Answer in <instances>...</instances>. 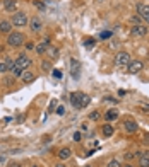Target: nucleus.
<instances>
[{
    "label": "nucleus",
    "instance_id": "27",
    "mask_svg": "<svg viewBox=\"0 0 149 167\" xmlns=\"http://www.w3.org/2000/svg\"><path fill=\"white\" fill-rule=\"evenodd\" d=\"M100 113H98V111H93L91 113V114H89V118H91V120H100Z\"/></svg>",
    "mask_w": 149,
    "mask_h": 167
},
{
    "label": "nucleus",
    "instance_id": "4",
    "mask_svg": "<svg viewBox=\"0 0 149 167\" xmlns=\"http://www.w3.org/2000/svg\"><path fill=\"white\" fill-rule=\"evenodd\" d=\"M12 24L16 27H24L27 26V16L24 12H14L12 16Z\"/></svg>",
    "mask_w": 149,
    "mask_h": 167
},
{
    "label": "nucleus",
    "instance_id": "24",
    "mask_svg": "<svg viewBox=\"0 0 149 167\" xmlns=\"http://www.w3.org/2000/svg\"><path fill=\"white\" fill-rule=\"evenodd\" d=\"M139 154L140 152H127V154H125V158L130 160V158H134V157H139Z\"/></svg>",
    "mask_w": 149,
    "mask_h": 167
},
{
    "label": "nucleus",
    "instance_id": "37",
    "mask_svg": "<svg viewBox=\"0 0 149 167\" xmlns=\"http://www.w3.org/2000/svg\"><path fill=\"white\" fill-rule=\"evenodd\" d=\"M125 167H134V165H125Z\"/></svg>",
    "mask_w": 149,
    "mask_h": 167
},
{
    "label": "nucleus",
    "instance_id": "2",
    "mask_svg": "<svg viewBox=\"0 0 149 167\" xmlns=\"http://www.w3.org/2000/svg\"><path fill=\"white\" fill-rule=\"evenodd\" d=\"M130 61H132V58L127 51H118L117 56H115V63H117V67H120V68H127Z\"/></svg>",
    "mask_w": 149,
    "mask_h": 167
},
{
    "label": "nucleus",
    "instance_id": "10",
    "mask_svg": "<svg viewBox=\"0 0 149 167\" xmlns=\"http://www.w3.org/2000/svg\"><path fill=\"white\" fill-rule=\"evenodd\" d=\"M29 27H31V31H33V33H40L41 27H43V22H41L40 17H33L29 21Z\"/></svg>",
    "mask_w": 149,
    "mask_h": 167
},
{
    "label": "nucleus",
    "instance_id": "31",
    "mask_svg": "<svg viewBox=\"0 0 149 167\" xmlns=\"http://www.w3.org/2000/svg\"><path fill=\"white\" fill-rule=\"evenodd\" d=\"M130 21H132V24H140V21H142V19H140V16H137V17H132Z\"/></svg>",
    "mask_w": 149,
    "mask_h": 167
},
{
    "label": "nucleus",
    "instance_id": "3",
    "mask_svg": "<svg viewBox=\"0 0 149 167\" xmlns=\"http://www.w3.org/2000/svg\"><path fill=\"white\" fill-rule=\"evenodd\" d=\"M7 43H9V46L17 48V46H21V44L26 43V38H24L22 33H10L9 38H7Z\"/></svg>",
    "mask_w": 149,
    "mask_h": 167
},
{
    "label": "nucleus",
    "instance_id": "33",
    "mask_svg": "<svg viewBox=\"0 0 149 167\" xmlns=\"http://www.w3.org/2000/svg\"><path fill=\"white\" fill-rule=\"evenodd\" d=\"M33 48H35V44H33V43H26V50H33Z\"/></svg>",
    "mask_w": 149,
    "mask_h": 167
},
{
    "label": "nucleus",
    "instance_id": "22",
    "mask_svg": "<svg viewBox=\"0 0 149 167\" xmlns=\"http://www.w3.org/2000/svg\"><path fill=\"white\" fill-rule=\"evenodd\" d=\"M94 44H96V39H93V38H86V39H84V46L88 48V50H91Z\"/></svg>",
    "mask_w": 149,
    "mask_h": 167
},
{
    "label": "nucleus",
    "instance_id": "26",
    "mask_svg": "<svg viewBox=\"0 0 149 167\" xmlns=\"http://www.w3.org/2000/svg\"><path fill=\"white\" fill-rule=\"evenodd\" d=\"M111 34H113L111 31H103V33L100 34V38H101V39H106V38H111Z\"/></svg>",
    "mask_w": 149,
    "mask_h": 167
},
{
    "label": "nucleus",
    "instance_id": "15",
    "mask_svg": "<svg viewBox=\"0 0 149 167\" xmlns=\"http://www.w3.org/2000/svg\"><path fill=\"white\" fill-rule=\"evenodd\" d=\"M139 167H149V154H139Z\"/></svg>",
    "mask_w": 149,
    "mask_h": 167
},
{
    "label": "nucleus",
    "instance_id": "7",
    "mask_svg": "<svg viewBox=\"0 0 149 167\" xmlns=\"http://www.w3.org/2000/svg\"><path fill=\"white\" fill-rule=\"evenodd\" d=\"M142 68H144V63H142L140 60L130 61V63H129V67H127L129 73H132V75H137L139 72H142Z\"/></svg>",
    "mask_w": 149,
    "mask_h": 167
},
{
    "label": "nucleus",
    "instance_id": "9",
    "mask_svg": "<svg viewBox=\"0 0 149 167\" xmlns=\"http://www.w3.org/2000/svg\"><path fill=\"white\" fill-rule=\"evenodd\" d=\"M137 12H139L140 19L146 21L149 24V5H144V4H137Z\"/></svg>",
    "mask_w": 149,
    "mask_h": 167
},
{
    "label": "nucleus",
    "instance_id": "11",
    "mask_svg": "<svg viewBox=\"0 0 149 167\" xmlns=\"http://www.w3.org/2000/svg\"><path fill=\"white\" fill-rule=\"evenodd\" d=\"M137 128H139V124H137L134 120H127L125 123H123V130H125L127 133H136Z\"/></svg>",
    "mask_w": 149,
    "mask_h": 167
},
{
    "label": "nucleus",
    "instance_id": "19",
    "mask_svg": "<svg viewBox=\"0 0 149 167\" xmlns=\"http://www.w3.org/2000/svg\"><path fill=\"white\" fill-rule=\"evenodd\" d=\"M70 155H72V150L70 148H62L60 152H58V158H60V160H67Z\"/></svg>",
    "mask_w": 149,
    "mask_h": 167
},
{
    "label": "nucleus",
    "instance_id": "32",
    "mask_svg": "<svg viewBox=\"0 0 149 167\" xmlns=\"http://www.w3.org/2000/svg\"><path fill=\"white\" fill-rule=\"evenodd\" d=\"M105 101H106V103H113V104H117V103H118L117 99H110V97H105Z\"/></svg>",
    "mask_w": 149,
    "mask_h": 167
},
{
    "label": "nucleus",
    "instance_id": "30",
    "mask_svg": "<svg viewBox=\"0 0 149 167\" xmlns=\"http://www.w3.org/2000/svg\"><path fill=\"white\" fill-rule=\"evenodd\" d=\"M35 5L38 7V9H41V10L45 9V4H43V2H40V0H35Z\"/></svg>",
    "mask_w": 149,
    "mask_h": 167
},
{
    "label": "nucleus",
    "instance_id": "6",
    "mask_svg": "<svg viewBox=\"0 0 149 167\" xmlns=\"http://www.w3.org/2000/svg\"><path fill=\"white\" fill-rule=\"evenodd\" d=\"M81 70H82V63H81L79 60L72 58V60H70V75H72L75 80L81 77Z\"/></svg>",
    "mask_w": 149,
    "mask_h": 167
},
{
    "label": "nucleus",
    "instance_id": "8",
    "mask_svg": "<svg viewBox=\"0 0 149 167\" xmlns=\"http://www.w3.org/2000/svg\"><path fill=\"white\" fill-rule=\"evenodd\" d=\"M14 65H16V67H19L21 70H27L31 67V60L27 58L26 55H19L17 60L14 61Z\"/></svg>",
    "mask_w": 149,
    "mask_h": 167
},
{
    "label": "nucleus",
    "instance_id": "29",
    "mask_svg": "<svg viewBox=\"0 0 149 167\" xmlns=\"http://www.w3.org/2000/svg\"><path fill=\"white\" fill-rule=\"evenodd\" d=\"M74 140H75V141H81V140H82V135H81V131H75V133H74Z\"/></svg>",
    "mask_w": 149,
    "mask_h": 167
},
{
    "label": "nucleus",
    "instance_id": "35",
    "mask_svg": "<svg viewBox=\"0 0 149 167\" xmlns=\"http://www.w3.org/2000/svg\"><path fill=\"white\" fill-rule=\"evenodd\" d=\"M53 75H55V77H57V78H60V77H62V73L58 72V70H57V72H53Z\"/></svg>",
    "mask_w": 149,
    "mask_h": 167
},
{
    "label": "nucleus",
    "instance_id": "14",
    "mask_svg": "<svg viewBox=\"0 0 149 167\" xmlns=\"http://www.w3.org/2000/svg\"><path fill=\"white\" fill-rule=\"evenodd\" d=\"M21 78L26 82V84H29V82H33L36 78V75L31 72V70H24V72H22V75H21Z\"/></svg>",
    "mask_w": 149,
    "mask_h": 167
},
{
    "label": "nucleus",
    "instance_id": "34",
    "mask_svg": "<svg viewBox=\"0 0 149 167\" xmlns=\"http://www.w3.org/2000/svg\"><path fill=\"white\" fill-rule=\"evenodd\" d=\"M125 94H127V90H123V89H120V90H118V96H122V97H123Z\"/></svg>",
    "mask_w": 149,
    "mask_h": 167
},
{
    "label": "nucleus",
    "instance_id": "36",
    "mask_svg": "<svg viewBox=\"0 0 149 167\" xmlns=\"http://www.w3.org/2000/svg\"><path fill=\"white\" fill-rule=\"evenodd\" d=\"M57 167H65V165H62V164H60V165H57Z\"/></svg>",
    "mask_w": 149,
    "mask_h": 167
},
{
    "label": "nucleus",
    "instance_id": "13",
    "mask_svg": "<svg viewBox=\"0 0 149 167\" xmlns=\"http://www.w3.org/2000/svg\"><path fill=\"white\" fill-rule=\"evenodd\" d=\"M0 33L10 34V33H12V22H9V21H2L0 22Z\"/></svg>",
    "mask_w": 149,
    "mask_h": 167
},
{
    "label": "nucleus",
    "instance_id": "17",
    "mask_svg": "<svg viewBox=\"0 0 149 167\" xmlns=\"http://www.w3.org/2000/svg\"><path fill=\"white\" fill-rule=\"evenodd\" d=\"M101 131H103V135H105L106 138H110L111 135H113L115 128L111 126V124H103V128H101Z\"/></svg>",
    "mask_w": 149,
    "mask_h": 167
},
{
    "label": "nucleus",
    "instance_id": "1",
    "mask_svg": "<svg viewBox=\"0 0 149 167\" xmlns=\"http://www.w3.org/2000/svg\"><path fill=\"white\" fill-rule=\"evenodd\" d=\"M70 103H72V106H74V107L82 109V107L89 106L91 97H89L88 94H84V92H72V94H70Z\"/></svg>",
    "mask_w": 149,
    "mask_h": 167
},
{
    "label": "nucleus",
    "instance_id": "16",
    "mask_svg": "<svg viewBox=\"0 0 149 167\" xmlns=\"http://www.w3.org/2000/svg\"><path fill=\"white\" fill-rule=\"evenodd\" d=\"M105 120H106V121H115V120H118V111H115V109H110V111H106Z\"/></svg>",
    "mask_w": 149,
    "mask_h": 167
},
{
    "label": "nucleus",
    "instance_id": "39",
    "mask_svg": "<svg viewBox=\"0 0 149 167\" xmlns=\"http://www.w3.org/2000/svg\"><path fill=\"white\" fill-rule=\"evenodd\" d=\"M147 138H149V137H147Z\"/></svg>",
    "mask_w": 149,
    "mask_h": 167
},
{
    "label": "nucleus",
    "instance_id": "28",
    "mask_svg": "<svg viewBox=\"0 0 149 167\" xmlns=\"http://www.w3.org/2000/svg\"><path fill=\"white\" fill-rule=\"evenodd\" d=\"M57 114H58V116H64V114H65V107H64V106H58Z\"/></svg>",
    "mask_w": 149,
    "mask_h": 167
},
{
    "label": "nucleus",
    "instance_id": "21",
    "mask_svg": "<svg viewBox=\"0 0 149 167\" xmlns=\"http://www.w3.org/2000/svg\"><path fill=\"white\" fill-rule=\"evenodd\" d=\"M48 55H50V58H52V60H57L58 55H60V51H58L57 48H50V50H48Z\"/></svg>",
    "mask_w": 149,
    "mask_h": 167
},
{
    "label": "nucleus",
    "instance_id": "18",
    "mask_svg": "<svg viewBox=\"0 0 149 167\" xmlns=\"http://www.w3.org/2000/svg\"><path fill=\"white\" fill-rule=\"evenodd\" d=\"M48 46H50V41H48V39H45L43 43H40L38 46H36V51L40 53V55H43V53L48 50Z\"/></svg>",
    "mask_w": 149,
    "mask_h": 167
},
{
    "label": "nucleus",
    "instance_id": "20",
    "mask_svg": "<svg viewBox=\"0 0 149 167\" xmlns=\"http://www.w3.org/2000/svg\"><path fill=\"white\" fill-rule=\"evenodd\" d=\"M22 72H24V70H21L19 67H16V65H14L12 68H10V73H12V77H14V78H16V77H21Z\"/></svg>",
    "mask_w": 149,
    "mask_h": 167
},
{
    "label": "nucleus",
    "instance_id": "38",
    "mask_svg": "<svg viewBox=\"0 0 149 167\" xmlns=\"http://www.w3.org/2000/svg\"><path fill=\"white\" fill-rule=\"evenodd\" d=\"M84 167H91V165H84Z\"/></svg>",
    "mask_w": 149,
    "mask_h": 167
},
{
    "label": "nucleus",
    "instance_id": "12",
    "mask_svg": "<svg viewBox=\"0 0 149 167\" xmlns=\"http://www.w3.org/2000/svg\"><path fill=\"white\" fill-rule=\"evenodd\" d=\"M4 9L7 12H17V0H4Z\"/></svg>",
    "mask_w": 149,
    "mask_h": 167
},
{
    "label": "nucleus",
    "instance_id": "23",
    "mask_svg": "<svg viewBox=\"0 0 149 167\" xmlns=\"http://www.w3.org/2000/svg\"><path fill=\"white\" fill-rule=\"evenodd\" d=\"M106 167H122V164H120V160H117V158H113V160H110L108 165Z\"/></svg>",
    "mask_w": 149,
    "mask_h": 167
},
{
    "label": "nucleus",
    "instance_id": "5",
    "mask_svg": "<svg viewBox=\"0 0 149 167\" xmlns=\"http://www.w3.org/2000/svg\"><path fill=\"white\" fill-rule=\"evenodd\" d=\"M130 34L134 38H144L147 34V26H144V24H134L130 27Z\"/></svg>",
    "mask_w": 149,
    "mask_h": 167
},
{
    "label": "nucleus",
    "instance_id": "25",
    "mask_svg": "<svg viewBox=\"0 0 149 167\" xmlns=\"http://www.w3.org/2000/svg\"><path fill=\"white\" fill-rule=\"evenodd\" d=\"M41 67H43L45 68V72H50V70H52V63H50V61H41Z\"/></svg>",
    "mask_w": 149,
    "mask_h": 167
}]
</instances>
